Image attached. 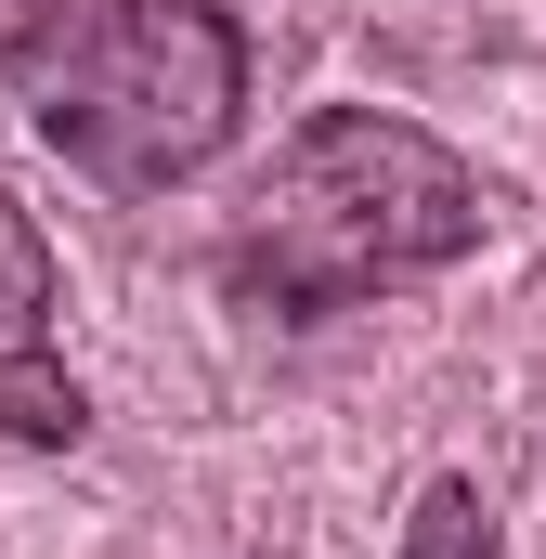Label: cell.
<instances>
[{"label": "cell", "mask_w": 546, "mask_h": 559, "mask_svg": "<svg viewBox=\"0 0 546 559\" xmlns=\"http://www.w3.org/2000/svg\"><path fill=\"white\" fill-rule=\"evenodd\" d=\"M391 559H508V534H495V495L468 481V468H429L404 508V547Z\"/></svg>", "instance_id": "obj_3"}, {"label": "cell", "mask_w": 546, "mask_h": 559, "mask_svg": "<svg viewBox=\"0 0 546 559\" xmlns=\"http://www.w3.org/2000/svg\"><path fill=\"white\" fill-rule=\"evenodd\" d=\"M39 338H52V248L13 209V182H0V365H26Z\"/></svg>", "instance_id": "obj_4"}, {"label": "cell", "mask_w": 546, "mask_h": 559, "mask_svg": "<svg viewBox=\"0 0 546 559\" xmlns=\"http://www.w3.org/2000/svg\"><path fill=\"white\" fill-rule=\"evenodd\" d=\"M482 209H495L482 169L442 131H416L391 105H325L248 182L235 248H222V286L248 312H352L378 286L455 274L482 248Z\"/></svg>", "instance_id": "obj_1"}, {"label": "cell", "mask_w": 546, "mask_h": 559, "mask_svg": "<svg viewBox=\"0 0 546 559\" xmlns=\"http://www.w3.org/2000/svg\"><path fill=\"white\" fill-rule=\"evenodd\" d=\"M13 79L66 169H92L105 195H169L248 118V26L222 0H118L92 26L26 39Z\"/></svg>", "instance_id": "obj_2"}, {"label": "cell", "mask_w": 546, "mask_h": 559, "mask_svg": "<svg viewBox=\"0 0 546 559\" xmlns=\"http://www.w3.org/2000/svg\"><path fill=\"white\" fill-rule=\"evenodd\" d=\"M92 13H118V0H0V39L26 52V39H52V26H92Z\"/></svg>", "instance_id": "obj_6"}, {"label": "cell", "mask_w": 546, "mask_h": 559, "mask_svg": "<svg viewBox=\"0 0 546 559\" xmlns=\"http://www.w3.org/2000/svg\"><path fill=\"white\" fill-rule=\"evenodd\" d=\"M0 429L39 442V455H66V442L92 429V404H79V378H52V365L26 352V365H0Z\"/></svg>", "instance_id": "obj_5"}]
</instances>
